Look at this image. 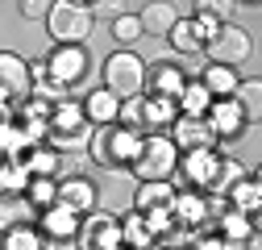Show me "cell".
I'll list each match as a JSON object with an SVG mask.
<instances>
[{
  "label": "cell",
  "instance_id": "cell-34",
  "mask_svg": "<svg viewBox=\"0 0 262 250\" xmlns=\"http://www.w3.org/2000/svg\"><path fill=\"white\" fill-rule=\"evenodd\" d=\"M146 34V25H142V17L138 13H125V17H117L113 21V38L117 42H125V50H129V42H138Z\"/></svg>",
  "mask_w": 262,
  "mask_h": 250
},
{
  "label": "cell",
  "instance_id": "cell-30",
  "mask_svg": "<svg viewBox=\"0 0 262 250\" xmlns=\"http://www.w3.org/2000/svg\"><path fill=\"white\" fill-rule=\"evenodd\" d=\"M233 100L242 105V113H246L250 125L262 121V79H242V88H237V96H233Z\"/></svg>",
  "mask_w": 262,
  "mask_h": 250
},
{
  "label": "cell",
  "instance_id": "cell-43",
  "mask_svg": "<svg viewBox=\"0 0 262 250\" xmlns=\"http://www.w3.org/2000/svg\"><path fill=\"white\" fill-rule=\"evenodd\" d=\"M258 183H262V167H258Z\"/></svg>",
  "mask_w": 262,
  "mask_h": 250
},
{
  "label": "cell",
  "instance_id": "cell-27",
  "mask_svg": "<svg viewBox=\"0 0 262 250\" xmlns=\"http://www.w3.org/2000/svg\"><path fill=\"white\" fill-rule=\"evenodd\" d=\"M5 250H46V234L34 230L29 221L9 225V230H5Z\"/></svg>",
  "mask_w": 262,
  "mask_h": 250
},
{
  "label": "cell",
  "instance_id": "cell-8",
  "mask_svg": "<svg viewBox=\"0 0 262 250\" xmlns=\"http://www.w3.org/2000/svg\"><path fill=\"white\" fill-rule=\"evenodd\" d=\"M46 67H50V79H54L58 88H71V84H79L83 71H88V50H83V46H54V50L46 54Z\"/></svg>",
  "mask_w": 262,
  "mask_h": 250
},
{
  "label": "cell",
  "instance_id": "cell-12",
  "mask_svg": "<svg viewBox=\"0 0 262 250\" xmlns=\"http://www.w3.org/2000/svg\"><path fill=\"white\" fill-rule=\"evenodd\" d=\"M175 221L183 230H195V234H204V230H216L212 225V217H208V196L204 192H191V187H183V192L175 196Z\"/></svg>",
  "mask_w": 262,
  "mask_h": 250
},
{
  "label": "cell",
  "instance_id": "cell-29",
  "mask_svg": "<svg viewBox=\"0 0 262 250\" xmlns=\"http://www.w3.org/2000/svg\"><path fill=\"white\" fill-rule=\"evenodd\" d=\"M229 204H233L237 213H258L262 209V183H258V175H250V179H242L233 192H229Z\"/></svg>",
  "mask_w": 262,
  "mask_h": 250
},
{
  "label": "cell",
  "instance_id": "cell-38",
  "mask_svg": "<svg viewBox=\"0 0 262 250\" xmlns=\"http://www.w3.org/2000/svg\"><path fill=\"white\" fill-rule=\"evenodd\" d=\"M191 250H233V242H225V238H221L216 230H204L200 238L191 242Z\"/></svg>",
  "mask_w": 262,
  "mask_h": 250
},
{
  "label": "cell",
  "instance_id": "cell-31",
  "mask_svg": "<svg viewBox=\"0 0 262 250\" xmlns=\"http://www.w3.org/2000/svg\"><path fill=\"white\" fill-rule=\"evenodd\" d=\"M0 146H5V159H25V154L34 150L29 134L21 130L17 121H5V134H0Z\"/></svg>",
  "mask_w": 262,
  "mask_h": 250
},
{
  "label": "cell",
  "instance_id": "cell-35",
  "mask_svg": "<svg viewBox=\"0 0 262 250\" xmlns=\"http://www.w3.org/2000/svg\"><path fill=\"white\" fill-rule=\"evenodd\" d=\"M117 125H125V130H146V96H129L125 105H121V121Z\"/></svg>",
  "mask_w": 262,
  "mask_h": 250
},
{
  "label": "cell",
  "instance_id": "cell-4",
  "mask_svg": "<svg viewBox=\"0 0 262 250\" xmlns=\"http://www.w3.org/2000/svg\"><path fill=\"white\" fill-rule=\"evenodd\" d=\"M100 75H104V88L108 92H117L121 100H129V96H142L146 92V75H150V67L134 54V50H113L108 58H104V67H100Z\"/></svg>",
  "mask_w": 262,
  "mask_h": 250
},
{
  "label": "cell",
  "instance_id": "cell-40",
  "mask_svg": "<svg viewBox=\"0 0 262 250\" xmlns=\"http://www.w3.org/2000/svg\"><path fill=\"white\" fill-rule=\"evenodd\" d=\"M50 9L54 5H46V0H25V5H17L21 17H50Z\"/></svg>",
  "mask_w": 262,
  "mask_h": 250
},
{
  "label": "cell",
  "instance_id": "cell-25",
  "mask_svg": "<svg viewBox=\"0 0 262 250\" xmlns=\"http://www.w3.org/2000/svg\"><path fill=\"white\" fill-rule=\"evenodd\" d=\"M200 79H204V88L212 92L216 100H233V96H237V88H242L237 71H233V67H216V62H208V71H204Z\"/></svg>",
  "mask_w": 262,
  "mask_h": 250
},
{
  "label": "cell",
  "instance_id": "cell-17",
  "mask_svg": "<svg viewBox=\"0 0 262 250\" xmlns=\"http://www.w3.org/2000/svg\"><path fill=\"white\" fill-rule=\"evenodd\" d=\"M121 105H125V100L117 96V92H108L104 84L83 96V113H88V121H92V125H100V130H108V125L121 121Z\"/></svg>",
  "mask_w": 262,
  "mask_h": 250
},
{
  "label": "cell",
  "instance_id": "cell-26",
  "mask_svg": "<svg viewBox=\"0 0 262 250\" xmlns=\"http://www.w3.org/2000/svg\"><path fill=\"white\" fill-rule=\"evenodd\" d=\"M29 183H34V171H29L25 159H5V175H0V187H5V196H25Z\"/></svg>",
  "mask_w": 262,
  "mask_h": 250
},
{
  "label": "cell",
  "instance_id": "cell-1",
  "mask_svg": "<svg viewBox=\"0 0 262 250\" xmlns=\"http://www.w3.org/2000/svg\"><path fill=\"white\" fill-rule=\"evenodd\" d=\"M92 134L96 130H92L83 105H75V100L54 105V117H50V146L54 150H62V154H88Z\"/></svg>",
  "mask_w": 262,
  "mask_h": 250
},
{
  "label": "cell",
  "instance_id": "cell-3",
  "mask_svg": "<svg viewBox=\"0 0 262 250\" xmlns=\"http://www.w3.org/2000/svg\"><path fill=\"white\" fill-rule=\"evenodd\" d=\"M179 163H183V154H179V146H175L171 134H146L142 154H138V163H134V175L142 183L171 179V175H179Z\"/></svg>",
  "mask_w": 262,
  "mask_h": 250
},
{
  "label": "cell",
  "instance_id": "cell-39",
  "mask_svg": "<svg viewBox=\"0 0 262 250\" xmlns=\"http://www.w3.org/2000/svg\"><path fill=\"white\" fill-rule=\"evenodd\" d=\"M92 13L96 17H125V5H121V0H96V5H92Z\"/></svg>",
  "mask_w": 262,
  "mask_h": 250
},
{
  "label": "cell",
  "instance_id": "cell-13",
  "mask_svg": "<svg viewBox=\"0 0 262 250\" xmlns=\"http://www.w3.org/2000/svg\"><path fill=\"white\" fill-rule=\"evenodd\" d=\"M38 230L46 234V242H79V234H83V217L71 213L67 204H54V209L42 213Z\"/></svg>",
  "mask_w": 262,
  "mask_h": 250
},
{
  "label": "cell",
  "instance_id": "cell-16",
  "mask_svg": "<svg viewBox=\"0 0 262 250\" xmlns=\"http://www.w3.org/2000/svg\"><path fill=\"white\" fill-rule=\"evenodd\" d=\"M142 142H146V134L125 130V125H108V159H113V167H129L134 171L138 154H142Z\"/></svg>",
  "mask_w": 262,
  "mask_h": 250
},
{
  "label": "cell",
  "instance_id": "cell-18",
  "mask_svg": "<svg viewBox=\"0 0 262 250\" xmlns=\"http://www.w3.org/2000/svg\"><path fill=\"white\" fill-rule=\"evenodd\" d=\"M175 196L179 187L171 179H154V183H138V196H134V209L138 213H162V209H175Z\"/></svg>",
  "mask_w": 262,
  "mask_h": 250
},
{
  "label": "cell",
  "instance_id": "cell-33",
  "mask_svg": "<svg viewBox=\"0 0 262 250\" xmlns=\"http://www.w3.org/2000/svg\"><path fill=\"white\" fill-rule=\"evenodd\" d=\"M58 183L62 179H34L29 183V192H25V204H34V209H54L58 204Z\"/></svg>",
  "mask_w": 262,
  "mask_h": 250
},
{
  "label": "cell",
  "instance_id": "cell-42",
  "mask_svg": "<svg viewBox=\"0 0 262 250\" xmlns=\"http://www.w3.org/2000/svg\"><path fill=\"white\" fill-rule=\"evenodd\" d=\"M162 250H187V246H162Z\"/></svg>",
  "mask_w": 262,
  "mask_h": 250
},
{
  "label": "cell",
  "instance_id": "cell-28",
  "mask_svg": "<svg viewBox=\"0 0 262 250\" xmlns=\"http://www.w3.org/2000/svg\"><path fill=\"white\" fill-rule=\"evenodd\" d=\"M167 42H171V46H175V54H183V58L204 54V42H200V34H195V21H191V17H183V21L175 25V34H171Z\"/></svg>",
  "mask_w": 262,
  "mask_h": 250
},
{
  "label": "cell",
  "instance_id": "cell-19",
  "mask_svg": "<svg viewBox=\"0 0 262 250\" xmlns=\"http://www.w3.org/2000/svg\"><path fill=\"white\" fill-rule=\"evenodd\" d=\"M142 25H146V34H154V38H171L175 34V25L183 21V13H179V5H167V0H154V5H142Z\"/></svg>",
  "mask_w": 262,
  "mask_h": 250
},
{
  "label": "cell",
  "instance_id": "cell-23",
  "mask_svg": "<svg viewBox=\"0 0 262 250\" xmlns=\"http://www.w3.org/2000/svg\"><path fill=\"white\" fill-rule=\"evenodd\" d=\"M25 163H29V171H34V179H58L62 150H54L50 142H42V146H34V150L25 154Z\"/></svg>",
  "mask_w": 262,
  "mask_h": 250
},
{
  "label": "cell",
  "instance_id": "cell-41",
  "mask_svg": "<svg viewBox=\"0 0 262 250\" xmlns=\"http://www.w3.org/2000/svg\"><path fill=\"white\" fill-rule=\"evenodd\" d=\"M254 230H258V234H262V209H258V213H254Z\"/></svg>",
  "mask_w": 262,
  "mask_h": 250
},
{
  "label": "cell",
  "instance_id": "cell-9",
  "mask_svg": "<svg viewBox=\"0 0 262 250\" xmlns=\"http://www.w3.org/2000/svg\"><path fill=\"white\" fill-rule=\"evenodd\" d=\"M221 154L216 150H195V154H183L179 163V175H183V187H191V192H208L216 171H221Z\"/></svg>",
  "mask_w": 262,
  "mask_h": 250
},
{
  "label": "cell",
  "instance_id": "cell-6",
  "mask_svg": "<svg viewBox=\"0 0 262 250\" xmlns=\"http://www.w3.org/2000/svg\"><path fill=\"white\" fill-rule=\"evenodd\" d=\"M250 54H254V42H250V34L242 25H225L221 34H216V42L204 50V58L208 62H216V67H242V62H250Z\"/></svg>",
  "mask_w": 262,
  "mask_h": 250
},
{
  "label": "cell",
  "instance_id": "cell-5",
  "mask_svg": "<svg viewBox=\"0 0 262 250\" xmlns=\"http://www.w3.org/2000/svg\"><path fill=\"white\" fill-rule=\"evenodd\" d=\"M17 100H34V62H25L21 54L5 50L0 54V105L17 109Z\"/></svg>",
  "mask_w": 262,
  "mask_h": 250
},
{
  "label": "cell",
  "instance_id": "cell-7",
  "mask_svg": "<svg viewBox=\"0 0 262 250\" xmlns=\"http://www.w3.org/2000/svg\"><path fill=\"white\" fill-rule=\"evenodd\" d=\"M79 246L83 250H125V230L113 213H92V217H83Z\"/></svg>",
  "mask_w": 262,
  "mask_h": 250
},
{
  "label": "cell",
  "instance_id": "cell-15",
  "mask_svg": "<svg viewBox=\"0 0 262 250\" xmlns=\"http://www.w3.org/2000/svg\"><path fill=\"white\" fill-rule=\"evenodd\" d=\"M208 125H212V134H216V142H233L242 130H246V113H242V105L237 100H216L212 109H208V117H204Z\"/></svg>",
  "mask_w": 262,
  "mask_h": 250
},
{
  "label": "cell",
  "instance_id": "cell-14",
  "mask_svg": "<svg viewBox=\"0 0 262 250\" xmlns=\"http://www.w3.org/2000/svg\"><path fill=\"white\" fill-rule=\"evenodd\" d=\"M96 200H100V192H96V183L88 175H67V179L58 183V204H67L79 217H92L96 213Z\"/></svg>",
  "mask_w": 262,
  "mask_h": 250
},
{
  "label": "cell",
  "instance_id": "cell-22",
  "mask_svg": "<svg viewBox=\"0 0 262 250\" xmlns=\"http://www.w3.org/2000/svg\"><path fill=\"white\" fill-rule=\"evenodd\" d=\"M175 121H179V105L175 100L146 96V134H171Z\"/></svg>",
  "mask_w": 262,
  "mask_h": 250
},
{
  "label": "cell",
  "instance_id": "cell-21",
  "mask_svg": "<svg viewBox=\"0 0 262 250\" xmlns=\"http://www.w3.org/2000/svg\"><path fill=\"white\" fill-rule=\"evenodd\" d=\"M216 105V96L204 88V79H187V88H183V96H179V117H208V109Z\"/></svg>",
  "mask_w": 262,
  "mask_h": 250
},
{
  "label": "cell",
  "instance_id": "cell-37",
  "mask_svg": "<svg viewBox=\"0 0 262 250\" xmlns=\"http://www.w3.org/2000/svg\"><path fill=\"white\" fill-rule=\"evenodd\" d=\"M88 154H92V163H96V167H113V159H108V130H96V134H92Z\"/></svg>",
  "mask_w": 262,
  "mask_h": 250
},
{
  "label": "cell",
  "instance_id": "cell-11",
  "mask_svg": "<svg viewBox=\"0 0 262 250\" xmlns=\"http://www.w3.org/2000/svg\"><path fill=\"white\" fill-rule=\"evenodd\" d=\"M183 88H187V71L179 62H154L150 75H146V96H158V100H175L179 105Z\"/></svg>",
  "mask_w": 262,
  "mask_h": 250
},
{
  "label": "cell",
  "instance_id": "cell-2",
  "mask_svg": "<svg viewBox=\"0 0 262 250\" xmlns=\"http://www.w3.org/2000/svg\"><path fill=\"white\" fill-rule=\"evenodd\" d=\"M46 29H50L54 46H83L96 29V13H92V5H79V0H54Z\"/></svg>",
  "mask_w": 262,
  "mask_h": 250
},
{
  "label": "cell",
  "instance_id": "cell-36",
  "mask_svg": "<svg viewBox=\"0 0 262 250\" xmlns=\"http://www.w3.org/2000/svg\"><path fill=\"white\" fill-rule=\"evenodd\" d=\"M195 9H200V13H212L221 25H229V17H233L242 5H237V0H204V5H195Z\"/></svg>",
  "mask_w": 262,
  "mask_h": 250
},
{
  "label": "cell",
  "instance_id": "cell-10",
  "mask_svg": "<svg viewBox=\"0 0 262 250\" xmlns=\"http://www.w3.org/2000/svg\"><path fill=\"white\" fill-rule=\"evenodd\" d=\"M171 138L179 146V154H195V150H216V134H212V125L200 121V117H179L171 125Z\"/></svg>",
  "mask_w": 262,
  "mask_h": 250
},
{
  "label": "cell",
  "instance_id": "cell-32",
  "mask_svg": "<svg viewBox=\"0 0 262 250\" xmlns=\"http://www.w3.org/2000/svg\"><path fill=\"white\" fill-rule=\"evenodd\" d=\"M242 179H250V175H246V167H242L237 159H225V163H221V171H216V179H212V187H208V192H216V196H229V192H233V187H237Z\"/></svg>",
  "mask_w": 262,
  "mask_h": 250
},
{
  "label": "cell",
  "instance_id": "cell-24",
  "mask_svg": "<svg viewBox=\"0 0 262 250\" xmlns=\"http://www.w3.org/2000/svg\"><path fill=\"white\" fill-rule=\"evenodd\" d=\"M121 230H125V250H154V230H150V221H146V213H125V221H121Z\"/></svg>",
  "mask_w": 262,
  "mask_h": 250
},
{
  "label": "cell",
  "instance_id": "cell-20",
  "mask_svg": "<svg viewBox=\"0 0 262 250\" xmlns=\"http://www.w3.org/2000/svg\"><path fill=\"white\" fill-rule=\"evenodd\" d=\"M216 234L225 238V242H233V246H250L254 242V217L250 213H237V209H229L221 221H216Z\"/></svg>",
  "mask_w": 262,
  "mask_h": 250
}]
</instances>
